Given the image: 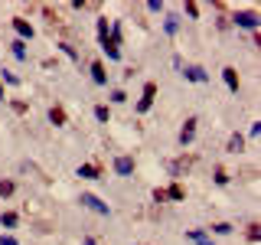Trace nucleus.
Returning <instances> with one entry per match:
<instances>
[{
  "mask_svg": "<svg viewBox=\"0 0 261 245\" xmlns=\"http://www.w3.org/2000/svg\"><path fill=\"white\" fill-rule=\"evenodd\" d=\"M82 206H88V209H95V213L108 216V206H104V203H102L98 196H92V193H85V196H82Z\"/></svg>",
  "mask_w": 261,
  "mask_h": 245,
  "instance_id": "f257e3e1",
  "label": "nucleus"
},
{
  "mask_svg": "<svg viewBox=\"0 0 261 245\" xmlns=\"http://www.w3.org/2000/svg\"><path fill=\"white\" fill-rule=\"evenodd\" d=\"M154 95H157V85H154V82H147V85H144V98H141V105H137V111H147V108H151Z\"/></svg>",
  "mask_w": 261,
  "mask_h": 245,
  "instance_id": "f03ea898",
  "label": "nucleus"
},
{
  "mask_svg": "<svg viewBox=\"0 0 261 245\" xmlns=\"http://www.w3.org/2000/svg\"><path fill=\"white\" fill-rule=\"evenodd\" d=\"M193 137H196V118H190L186 124H183V131H180V144L186 147V144H190Z\"/></svg>",
  "mask_w": 261,
  "mask_h": 245,
  "instance_id": "7ed1b4c3",
  "label": "nucleus"
},
{
  "mask_svg": "<svg viewBox=\"0 0 261 245\" xmlns=\"http://www.w3.org/2000/svg\"><path fill=\"white\" fill-rule=\"evenodd\" d=\"M235 23L245 26V30H258V16L255 13H235Z\"/></svg>",
  "mask_w": 261,
  "mask_h": 245,
  "instance_id": "20e7f679",
  "label": "nucleus"
},
{
  "mask_svg": "<svg viewBox=\"0 0 261 245\" xmlns=\"http://www.w3.org/2000/svg\"><path fill=\"white\" fill-rule=\"evenodd\" d=\"M114 170H118L121 177H127L131 170H134V160H131V157H118V160H114Z\"/></svg>",
  "mask_w": 261,
  "mask_h": 245,
  "instance_id": "39448f33",
  "label": "nucleus"
},
{
  "mask_svg": "<svg viewBox=\"0 0 261 245\" xmlns=\"http://www.w3.org/2000/svg\"><path fill=\"white\" fill-rule=\"evenodd\" d=\"M13 30L20 33V36H23V40H30V36H33V26L26 23V20H20V16H16V20H13Z\"/></svg>",
  "mask_w": 261,
  "mask_h": 245,
  "instance_id": "423d86ee",
  "label": "nucleus"
},
{
  "mask_svg": "<svg viewBox=\"0 0 261 245\" xmlns=\"http://www.w3.org/2000/svg\"><path fill=\"white\" fill-rule=\"evenodd\" d=\"M222 79H225L229 92H238V75H235V69H222Z\"/></svg>",
  "mask_w": 261,
  "mask_h": 245,
  "instance_id": "0eeeda50",
  "label": "nucleus"
},
{
  "mask_svg": "<svg viewBox=\"0 0 261 245\" xmlns=\"http://www.w3.org/2000/svg\"><path fill=\"white\" fill-rule=\"evenodd\" d=\"M186 79L190 82H206V72L199 69V65H190V69H186Z\"/></svg>",
  "mask_w": 261,
  "mask_h": 245,
  "instance_id": "6e6552de",
  "label": "nucleus"
},
{
  "mask_svg": "<svg viewBox=\"0 0 261 245\" xmlns=\"http://www.w3.org/2000/svg\"><path fill=\"white\" fill-rule=\"evenodd\" d=\"M79 177H82V180H95V177H98V167L82 164V167H79Z\"/></svg>",
  "mask_w": 261,
  "mask_h": 245,
  "instance_id": "1a4fd4ad",
  "label": "nucleus"
},
{
  "mask_svg": "<svg viewBox=\"0 0 261 245\" xmlns=\"http://www.w3.org/2000/svg\"><path fill=\"white\" fill-rule=\"evenodd\" d=\"M242 147H245V137H242V134H232L229 137V150H232V154H238Z\"/></svg>",
  "mask_w": 261,
  "mask_h": 245,
  "instance_id": "9d476101",
  "label": "nucleus"
},
{
  "mask_svg": "<svg viewBox=\"0 0 261 245\" xmlns=\"http://www.w3.org/2000/svg\"><path fill=\"white\" fill-rule=\"evenodd\" d=\"M49 121H52V124H65V111L62 108H49Z\"/></svg>",
  "mask_w": 261,
  "mask_h": 245,
  "instance_id": "9b49d317",
  "label": "nucleus"
},
{
  "mask_svg": "<svg viewBox=\"0 0 261 245\" xmlns=\"http://www.w3.org/2000/svg\"><path fill=\"white\" fill-rule=\"evenodd\" d=\"M92 79H95L98 85H104V65H102V62H95V65H92Z\"/></svg>",
  "mask_w": 261,
  "mask_h": 245,
  "instance_id": "f8f14e48",
  "label": "nucleus"
},
{
  "mask_svg": "<svg viewBox=\"0 0 261 245\" xmlns=\"http://www.w3.org/2000/svg\"><path fill=\"white\" fill-rule=\"evenodd\" d=\"M186 239H193L196 245H212V242H209L206 236H203V232H186Z\"/></svg>",
  "mask_w": 261,
  "mask_h": 245,
  "instance_id": "ddd939ff",
  "label": "nucleus"
},
{
  "mask_svg": "<svg viewBox=\"0 0 261 245\" xmlns=\"http://www.w3.org/2000/svg\"><path fill=\"white\" fill-rule=\"evenodd\" d=\"M212 232H215V236H229V232H232V226H229V222H215V226H212Z\"/></svg>",
  "mask_w": 261,
  "mask_h": 245,
  "instance_id": "4468645a",
  "label": "nucleus"
},
{
  "mask_svg": "<svg viewBox=\"0 0 261 245\" xmlns=\"http://www.w3.org/2000/svg\"><path fill=\"white\" fill-rule=\"evenodd\" d=\"M0 222H3L7 229H13V226H16V213H3V216H0Z\"/></svg>",
  "mask_w": 261,
  "mask_h": 245,
  "instance_id": "2eb2a0df",
  "label": "nucleus"
},
{
  "mask_svg": "<svg viewBox=\"0 0 261 245\" xmlns=\"http://www.w3.org/2000/svg\"><path fill=\"white\" fill-rule=\"evenodd\" d=\"M13 193V183L10 180H0V196H10Z\"/></svg>",
  "mask_w": 261,
  "mask_h": 245,
  "instance_id": "dca6fc26",
  "label": "nucleus"
},
{
  "mask_svg": "<svg viewBox=\"0 0 261 245\" xmlns=\"http://www.w3.org/2000/svg\"><path fill=\"white\" fill-rule=\"evenodd\" d=\"M95 118H98V121H108V118H111V115H108V108H104V105H98V108H95Z\"/></svg>",
  "mask_w": 261,
  "mask_h": 245,
  "instance_id": "f3484780",
  "label": "nucleus"
},
{
  "mask_svg": "<svg viewBox=\"0 0 261 245\" xmlns=\"http://www.w3.org/2000/svg\"><path fill=\"white\" fill-rule=\"evenodd\" d=\"M248 239H252V242H258V239H261V226H248Z\"/></svg>",
  "mask_w": 261,
  "mask_h": 245,
  "instance_id": "a211bd4d",
  "label": "nucleus"
},
{
  "mask_svg": "<svg viewBox=\"0 0 261 245\" xmlns=\"http://www.w3.org/2000/svg\"><path fill=\"white\" fill-rule=\"evenodd\" d=\"M166 196H170V199H183V190H180V186H170V190H166Z\"/></svg>",
  "mask_w": 261,
  "mask_h": 245,
  "instance_id": "6ab92c4d",
  "label": "nucleus"
},
{
  "mask_svg": "<svg viewBox=\"0 0 261 245\" xmlns=\"http://www.w3.org/2000/svg\"><path fill=\"white\" fill-rule=\"evenodd\" d=\"M13 53L20 56V59H23V56H26V49H23V40H16V43H13Z\"/></svg>",
  "mask_w": 261,
  "mask_h": 245,
  "instance_id": "aec40b11",
  "label": "nucleus"
},
{
  "mask_svg": "<svg viewBox=\"0 0 261 245\" xmlns=\"http://www.w3.org/2000/svg\"><path fill=\"white\" fill-rule=\"evenodd\" d=\"M215 183H219V186H225V183H229V174H225V170H219V174H215Z\"/></svg>",
  "mask_w": 261,
  "mask_h": 245,
  "instance_id": "412c9836",
  "label": "nucleus"
},
{
  "mask_svg": "<svg viewBox=\"0 0 261 245\" xmlns=\"http://www.w3.org/2000/svg\"><path fill=\"white\" fill-rule=\"evenodd\" d=\"M166 33H176V16H166Z\"/></svg>",
  "mask_w": 261,
  "mask_h": 245,
  "instance_id": "4be33fe9",
  "label": "nucleus"
},
{
  "mask_svg": "<svg viewBox=\"0 0 261 245\" xmlns=\"http://www.w3.org/2000/svg\"><path fill=\"white\" fill-rule=\"evenodd\" d=\"M0 245H20V242H16L13 236H3V239H0Z\"/></svg>",
  "mask_w": 261,
  "mask_h": 245,
  "instance_id": "5701e85b",
  "label": "nucleus"
},
{
  "mask_svg": "<svg viewBox=\"0 0 261 245\" xmlns=\"http://www.w3.org/2000/svg\"><path fill=\"white\" fill-rule=\"evenodd\" d=\"M85 245H95V239H85Z\"/></svg>",
  "mask_w": 261,
  "mask_h": 245,
  "instance_id": "b1692460",
  "label": "nucleus"
},
{
  "mask_svg": "<svg viewBox=\"0 0 261 245\" xmlns=\"http://www.w3.org/2000/svg\"><path fill=\"white\" fill-rule=\"evenodd\" d=\"M0 102H3V85H0Z\"/></svg>",
  "mask_w": 261,
  "mask_h": 245,
  "instance_id": "393cba45",
  "label": "nucleus"
}]
</instances>
